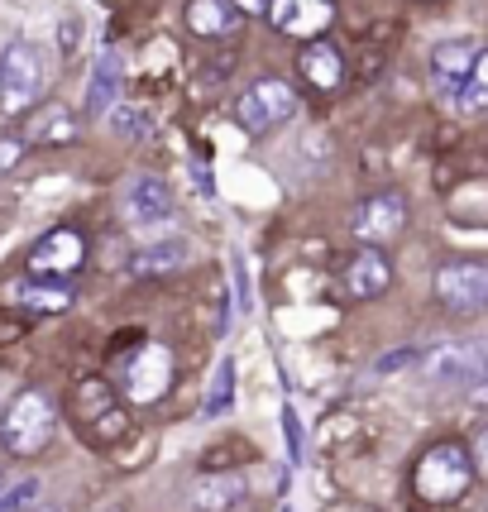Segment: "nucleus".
I'll return each mask as SVG.
<instances>
[{
  "instance_id": "obj_27",
  "label": "nucleus",
  "mask_w": 488,
  "mask_h": 512,
  "mask_svg": "<svg viewBox=\"0 0 488 512\" xmlns=\"http://www.w3.org/2000/svg\"><path fill=\"white\" fill-rule=\"evenodd\" d=\"M422 359V350L417 345H402V350H393V355H383L374 364V374H393V369H407V364H417Z\"/></svg>"
},
{
  "instance_id": "obj_8",
  "label": "nucleus",
  "mask_w": 488,
  "mask_h": 512,
  "mask_svg": "<svg viewBox=\"0 0 488 512\" xmlns=\"http://www.w3.org/2000/svg\"><path fill=\"white\" fill-rule=\"evenodd\" d=\"M402 225H407V201H402V192H374V197L359 201L355 216H350V230H355V240L364 249L388 245L393 235H402Z\"/></svg>"
},
{
  "instance_id": "obj_19",
  "label": "nucleus",
  "mask_w": 488,
  "mask_h": 512,
  "mask_svg": "<svg viewBox=\"0 0 488 512\" xmlns=\"http://www.w3.org/2000/svg\"><path fill=\"white\" fill-rule=\"evenodd\" d=\"M120 106V53L106 48L96 58V72H91V91H87V115H111Z\"/></svg>"
},
{
  "instance_id": "obj_31",
  "label": "nucleus",
  "mask_w": 488,
  "mask_h": 512,
  "mask_svg": "<svg viewBox=\"0 0 488 512\" xmlns=\"http://www.w3.org/2000/svg\"><path fill=\"white\" fill-rule=\"evenodd\" d=\"M230 264H235V283H240V307H249V283H244V254H235Z\"/></svg>"
},
{
  "instance_id": "obj_25",
  "label": "nucleus",
  "mask_w": 488,
  "mask_h": 512,
  "mask_svg": "<svg viewBox=\"0 0 488 512\" xmlns=\"http://www.w3.org/2000/svg\"><path fill=\"white\" fill-rule=\"evenodd\" d=\"M34 498H39V479H20L15 489L0 493V512H34Z\"/></svg>"
},
{
  "instance_id": "obj_7",
  "label": "nucleus",
  "mask_w": 488,
  "mask_h": 512,
  "mask_svg": "<svg viewBox=\"0 0 488 512\" xmlns=\"http://www.w3.org/2000/svg\"><path fill=\"white\" fill-rule=\"evenodd\" d=\"M488 364V345L484 340H441L422 355V374L436 388H460V383H474L479 369Z\"/></svg>"
},
{
  "instance_id": "obj_11",
  "label": "nucleus",
  "mask_w": 488,
  "mask_h": 512,
  "mask_svg": "<svg viewBox=\"0 0 488 512\" xmlns=\"http://www.w3.org/2000/svg\"><path fill=\"white\" fill-rule=\"evenodd\" d=\"M335 20V0H268V24L292 39H316Z\"/></svg>"
},
{
  "instance_id": "obj_12",
  "label": "nucleus",
  "mask_w": 488,
  "mask_h": 512,
  "mask_svg": "<svg viewBox=\"0 0 488 512\" xmlns=\"http://www.w3.org/2000/svg\"><path fill=\"white\" fill-rule=\"evenodd\" d=\"M479 53L484 48L474 44V39H445V44L431 48V77H436V91H445L450 101L465 91L469 72H474V63H479Z\"/></svg>"
},
{
  "instance_id": "obj_28",
  "label": "nucleus",
  "mask_w": 488,
  "mask_h": 512,
  "mask_svg": "<svg viewBox=\"0 0 488 512\" xmlns=\"http://www.w3.org/2000/svg\"><path fill=\"white\" fill-rule=\"evenodd\" d=\"M20 154H24V139L5 134V139H0V173H5V168H15V163H20Z\"/></svg>"
},
{
  "instance_id": "obj_15",
  "label": "nucleus",
  "mask_w": 488,
  "mask_h": 512,
  "mask_svg": "<svg viewBox=\"0 0 488 512\" xmlns=\"http://www.w3.org/2000/svg\"><path fill=\"white\" fill-rule=\"evenodd\" d=\"M244 493H249V484H244V474H235V469L197 474V479H192V508L197 512H235L244 503Z\"/></svg>"
},
{
  "instance_id": "obj_4",
  "label": "nucleus",
  "mask_w": 488,
  "mask_h": 512,
  "mask_svg": "<svg viewBox=\"0 0 488 512\" xmlns=\"http://www.w3.org/2000/svg\"><path fill=\"white\" fill-rule=\"evenodd\" d=\"M87 264V235L82 230H48L39 245L29 249V278L34 283H63L72 288V278Z\"/></svg>"
},
{
  "instance_id": "obj_5",
  "label": "nucleus",
  "mask_w": 488,
  "mask_h": 512,
  "mask_svg": "<svg viewBox=\"0 0 488 512\" xmlns=\"http://www.w3.org/2000/svg\"><path fill=\"white\" fill-rule=\"evenodd\" d=\"M436 302L455 316H474L488 307V264L479 259H455L436 268Z\"/></svg>"
},
{
  "instance_id": "obj_30",
  "label": "nucleus",
  "mask_w": 488,
  "mask_h": 512,
  "mask_svg": "<svg viewBox=\"0 0 488 512\" xmlns=\"http://www.w3.org/2000/svg\"><path fill=\"white\" fill-rule=\"evenodd\" d=\"M469 455H474V465H479V469L488 474V426L479 431V441H474V450H469Z\"/></svg>"
},
{
  "instance_id": "obj_13",
  "label": "nucleus",
  "mask_w": 488,
  "mask_h": 512,
  "mask_svg": "<svg viewBox=\"0 0 488 512\" xmlns=\"http://www.w3.org/2000/svg\"><path fill=\"white\" fill-rule=\"evenodd\" d=\"M340 283H345V297H355V302H369V297H378V292L393 283V264L383 259V249H359L355 259L345 264Z\"/></svg>"
},
{
  "instance_id": "obj_3",
  "label": "nucleus",
  "mask_w": 488,
  "mask_h": 512,
  "mask_svg": "<svg viewBox=\"0 0 488 512\" xmlns=\"http://www.w3.org/2000/svg\"><path fill=\"white\" fill-rule=\"evenodd\" d=\"M292 115H297V91H292L283 77H259V82H249V87L240 91V101H235V120H240L249 134L278 130Z\"/></svg>"
},
{
  "instance_id": "obj_1",
  "label": "nucleus",
  "mask_w": 488,
  "mask_h": 512,
  "mask_svg": "<svg viewBox=\"0 0 488 512\" xmlns=\"http://www.w3.org/2000/svg\"><path fill=\"white\" fill-rule=\"evenodd\" d=\"M53 431H58V407H53V398L44 388H20L10 398V407L0 412V441L20 460L39 455L53 441Z\"/></svg>"
},
{
  "instance_id": "obj_35",
  "label": "nucleus",
  "mask_w": 488,
  "mask_h": 512,
  "mask_svg": "<svg viewBox=\"0 0 488 512\" xmlns=\"http://www.w3.org/2000/svg\"><path fill=\"white\" fill-rule=\"evenodd\" d=\"M34 512H58V508H34Z\"/></svg>"
},
{
  "instance_id": "obj_10",
  "label": "nucleus",
  "mask_w": 488,
  "mask_h": 512,
  "mask_svg": "<svg viewBox=\"0 0 488 512\" xmlns=\"http://www.w3.org/2000/svg\"><path fill=\"white\" fill-rule=\"evenodd\" d=\"M168 383H173V355H168V345H139L125 359V388H130L134 402L163 398Z\"/></svg>"
},
{
  "instance_id": "obj_14",
  "label": "nucleus",
  "mask_w": 488,
  "mask_h": 512,
  "mask_svg": "<svg viewBox=\"0 0 488 512\" xmlns=\"http://www.w3.org/2000/svg\"><path fill=\"white\" fill-rule=\"evenodd\" d=\"M187 264H192V245L178 240V235H163L154 245L134 249L125 268H130V278H163V273H178Z\"/></svg>"
},
{
  "instance_id": "obj_18",
  "label": "nucleus",
  "mask_w": 488,
  "mask_h": 512,
  "mask_svg": "<svg viewBox=\"0 0 488 512\" xmlns=\"http://www.w3.org/2000/svg\"><path fill=\"white\" fill-rule=\"evenodd\" d=\"M297 72H302L316 91H335L340 82H345V58H340V48L335 44L311 39V44L297 53Z\"/></svg>"
},
{
  "instance_id": "obj_29",
  "label": "nucleus",
  "mask_w": 488,
  "mask_h": 512,
  "mask_svg": "<svg viewBox=\"0 0 488 512\" xmlns=\"http://www.w3.org/2000/svg\"><path fill=\"white\" fill-rule=\"evenodd\" d=\"M469 398L479 402V407H488V364H484V369H479V379L469 383Z\"/></svg>"
},
{
  "instance_id": "obj_20",
  "label": "nucleus",
  "mask_w": 488,
  "mask_h": 512,
  "mask_svg": "<svg viewBox=\"0 0 488 512\" xmlns=\"http://www.w3.org/2000/svg\"><path fill=\"white\" fill-rule=\"evenodd\" d=\"M29 139L34 144H72L77 139V120H72V111H67L63 101H48L29 120Z\"/></svg>"
},
{
  "instance_id": "obj_33",
  "label": "nucleus",
  "mask_w": 488,
  "mask_h": 512,
  "mask_svg": "<svg viewBox=\"0 0 488 512\" xmlns=\"http://www.w3.org/2000/svg\"><path fill=\"white\" fill-rule=\"evenodd\" d=\"M192 178H197L201 197H211V192H216V187H211V173H206V168H192Z\"/></svg>"
},
{
  "instance_id": "obj_34",
  "label": "nucleus",
  "mask_w": 488,
  "mask_h": 512,
  "mask_svg": "<svg viewBox=\"0 0 488 512\" xmlns=\"http://www.w3.org/2000/svg\"><path fill=\"white\" fill-rule=\"evenodd\" d=\"M0 493H5V469H0Z\"/></svg>"
},
{
  "instance_id": "obj_26",
  "label": "nucleus",
  "mask_w": 488,
  "mask_h": 512,
  "mask_svg": "<svg viewBox=\"0 0 488 512\" xmlns=\"http://www.w3.org/2000/svg\"><path fill=\"white\" fill-rule=\"evenodd\" d=\"M283 436H288L292 465H302V455H307V441H302V417H297V407H283Z\"/></svg>"
},
{
  "instance_id": "obj_23",
  "label": "nucleus",
  "mask_w": 488,
  "mask_h": 512,
  "mask_svg": "<svg viewBox=\"0 0 488 512\" xmlns=\"http://www.w3.org/2000/svg\"><path fill=\"white\" fill-rule=\"evenodd\" d=\"M455 106L465 115H479V111H488V48L479 53V63H474V72H469V82H465V91L455 96Z\"/></svg>"
},
{
  "instance_id": "obj_6",
  "label": "nucleus",
  "mask_w": 488,
  "mask_h": 512,
  "mask_svg": "<svg viewBox=\"0 0 488 512\" xmlns=\"http://www.w3.org/2000/svg\"><path fill=\"white\" fill-rule=\"evenodd\" d=\"M39 91H44V58L34 44L20 39L0 53V101L5 111H24L39 101Z\"/></svg>"
},
{
  "instance_id": "obj_9",
  "label": "nucleus",
  "mask_w": 488,
  "mask_h": 512,
  "mask_svg": "<svg viewBox=\"0 0 488 512\" xmlns=\"http://www.w3.org/2000/svg\"><path fill=\"white\" fill-rule=\"evenodd\" d=\"M120 211H125V221L134 230H158V225L173 221V192H168V182L154 178V173H139V178L125 182V201H120Z\"/></svg>"
},
{
  "instance_id": "obj_24",
  "label": "nucleus",
  "mask_w": 488,
  "mask_h": 512,
  "mask_svg": "<svg viewBox=\"0 0 488 512\" xmlns=\"http://www.w3.org/2000/svg\"><path fill=\"white\" fill-rule=\"evenodd\" d=\"M111 130L125 134V139H139V134H149V111H144V106H115Z\"/></svg>"
},
{
  "instance_id": "obj_21",
  "label": "nucleus",
  "mask_w": 488,
  "mask_h": 512,
  "mask_svg": "<svg viewBox=\"0 0 488 512\" xmlns=\"http://www.w3.org/2000/svg\"><path fill=\"white\" fill-rule=\"evenodd\" d=\"M10 297L20 302L24 312H39V316H53V312H67V302H72V288L63 283H20V288H10Z\"/></svg>"
},
{
  "instance_id": "obj_2",
  "label": "nucleus",
  "mask_w": 488,
  "mask_h": 512,
  "mask_svg": "<svg viewBox=\"0 0 488 512\" xmlns=\"http://www.w3.org/2000/svg\"><path fill=\"white\" fill-rule=\"evenodd\" d=\"M412 484H417V498H422V503H455V498L474 484V455H469L460 441H441V446H431L422 460H417Z\"/></svg>"
},
{
  "instance_id": "obj_17",
  "label": "nucleus",
  "mask_w": 488,
  "mask_h": 512,
  "mask_svg": "<svg viewBox=\"0 0 488 512\" xmlns=\"http://www.w3.org/2000/svg\"><path fill=\"white\" fill-rule=\"evenodd\" d=\"M182 20H187V29L201 34V39H230V34L240 29L244 15L230 5V0H187Z\"/></svg>"
},
{
  "instance_id": "obj_16",
  "label": "nucleus",
  "mask_w": 488,
  "mask_h": 512,
  "mask_svg": "<svg viewBox=\"0 0 488 512\" xmlns=\"http://www.w3.org/2000/svg\"><path fill=\"white\" fill-rule=\"evenodd\" d=\"M77 407H82V417L96 426L101 441H111V436L125 431V412L115 407V388H106L101 379H87L82 388H77Z\"/></svg>"
},
{
  "instance_id": "obj_22",
  "label": "nucleus",
  "mask_w": 488,
  "mask_h": 512,
  "mask_svg": "<svg viewBox=\"0 0 488 512\" xmlns=\"http://www.w3.org/2000/svg\"><path fill=\"white\" fill-rule=\"evenodd\" d=\"M230 402H235V359L225 355L221 364H216V374H211V388H206L201 412H206V417H221V412H230Z\"/></svg>"
},
{
  "instance_id": "obj_32",
  "label": "nucleus",
  "mask_w": 488,
  "mask_h": 512,
  "mask_svg": "<svg viewBox=\"0 0 488 512\" xmlns=\"http://www.w3.org/2000/svg\"><path fill=\"white\" fill-rule=\"evenodd\" d=\"M240 15H268V0H230Z\"/></svg>"
}]
</instances>
